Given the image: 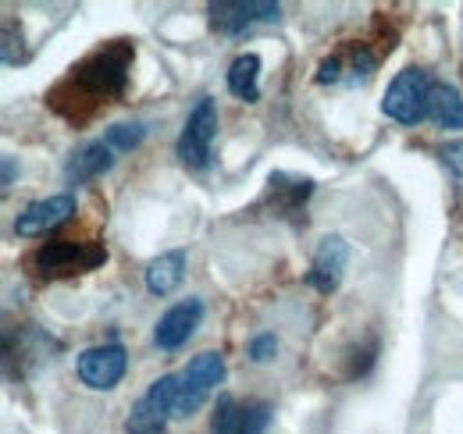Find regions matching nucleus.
Here are the masks:
<instances>
[{"label": "nucleus", "instance_id": "f257e3e1", "mask_svg": "<svg viewBox=\"0 0 463 434\" xmlns=\"http://www.w3.org/2000/svg\"><path fill=\"white\" fill-rule=\"evenodd\" d=\"M132 57H136V47L128 40H115V43L93 51L47 93V104L71 125L90 121L104 104H115L125 97Z\"/></svg>", "mask_w": 463, "mask_h": 434}, {"label": "nucleus", "instance_id": "f03ea898", "mask_svg": "<svg viewBox=\"0 0 463 434\" xmlns=\"http://www.w3.org/2000/svg\"><path fill=\"white\" fill-rule=\"evenodd\" d=\"M25 264L36 278H71V274L97 271L100 264H108V246L104 242L54 239V242H43Z\"/></svg>", "mask_w": 463, "mask_h": 434}, {"label": "nucleus", "instance_id": "7ed1b4c3", "mask_svg": "<svg viewBox=\"0 0 463 434\" xmlns=\"http://www.w3.org/2000/svg\"><path fill=\"white\" fill-rule=\"evenodd\" d=\"M431 90H435L431 71L410 64V68H403V71L389 82V90H385V97H382V110H385L392 121H400V125H420V121H428Z\"/></svg>", "mask_w": 463, "mask_h": 434}, {"label": "nucleus", "instance_id": "20e7f679", "mask_svg": "<svg viewBox=\"0 0 463 434\" xmlns=\"http://www.w3.org/2000/svg\"><path fill=\"white\" fill-rule=\"evenodd\" d=\"M214 136H218V104H214L211 97H203L196 108L189 110L185 128H182V136H178V143H175L178 161L185 164L189 171H207V167H211Z\"/></svg>", "mask_w": 463, "mask_h": 434}, {"label": "nucleus", "instance_id": "39448f33", "mask_svg": "<svg viewBox=\"0 0 463 434\" xmlns=\"http://www.w3.org/2000/svg\"><path fill=\"white\" fill-rule=\"evenodd\" d=\"M222 378H225V360H222V353L207 349V353L193 356V360L185 363V371L178 374L175 417H193V413L207 402V395L222 384Z\"/></svg>", "mask_w": 463, "mask_h": 434}, {"label": "nucleus", "instance_id": "423d86ee", "mask_svg": "<svg viewBox=\"0 0 463 434\" xmlns=\"http://www.w3.org/2000/svg\"><path fill=\"white\" fill-rule=\"evenodd\" d=\"M175 399H178V374L157 378L143 399L132 402L128 417H125V431L128 434H165L168 420L175 417Z\"/></svg>", "mask_w": 463, "mask_h": 434}, {"label": "nucleus", "instance_id": "0eeeda50", "mask_svg": "<svg viewBox=\"0 0 463 434\" xmlns=\"http://www.w3.org/2000/svg\"><path fill=\"white\" fill-rule=\"evenodd\" d=\"M271 424V406L264 399L218 395L211 413V434H264Z\"/></svg>", "mask_w": 463, "mask_h": 434}, {"label": "nucleus", "instance_id": "6e6552de", "mask_svg": "<svg viewBox=\"0 0 463 434\" xmlns=\"http://www.w3.org/2000/svg\"><path fill=\"white\" fill-rule=\"evenodd\" d=\"M128 371V353L118 342H104V345H90L79 353V378L93 392H111L118 381Z\"/></svg>", "mask_w": 463, "mask_h": 434}, {"label": "nucleus", "instance_id": "1a4fd4ad", "mask_svg": "<svg viewBox=\"0 0 463 434\" xmlns=\"http://www.w3.org/2000/svg\"><path fill=\"white\" fill-rule=\"evenodd\" d=\"M207 14H211V25L222 36H239L257 22H279L282 7L268 4V0H218V4L207 7Z\"/></svg>", "mask_w": 463, "mask_h": 434}, {"label": "nucleus", "instance_id": "9d476101", "mask_svg": "<svg viewBox=\"0 0 463 434\" xmlns=\"http://www.w3.org/2000/svg\"><path fill=\"white\" fill-rule=\"evenodd\" d=\"M75 207H79V203H75L71 193L36 200V203H29L22 214L14 217V235H18V239H40V235L54 231L58 224H64L68 217L75 214Z\"/></svg>", "mask_w": 463, "mask_h": 434}, {"label": "nucleus", "instance_id": "9b49d317", "mask_svg": "<svg viewBox=\"0 0 463 434\" xmlns=\"http://www.w3.org/2000/svg\"><path fill=\"white\" fill-rule=\"evenodd\" d=\"M349 264V246L343 235H325L314 250V260H310V271H307V285L317 288V292H335L343 285V274Z\"/></svg>", "mask_w": 463, "mask_h": 434}, {"label": "nucleus", "instance_id": "f8f14e48", "mask_svg": "<svg viewBox=\"0 0 463 434\" xmlns=\"http://www.w3.org/2000/svg\"><path fill=\"white\" fill-rule=\"evenodd\" d=\"M200 321H203V303H200V299H182V303H175L172 310H165V317L154 327L157 349H165V353L182 349V345L196 335Z\"/></svg>", "mask_w": 463, "mask_h": 434}, {"label": "nucleus", "instance_id": "ddd939ff", "mask_svg": "<svg viewBox=\"0 0 463 434\" xmlns=\"http://www.w3.org/2000/svg\"><path fill=\"white\" fill-rule=\"evenodd\" d=\"M111 167H115V150H111L104 139H97V143L79 146V150L68 157V164H64V178H68V185H86V182L108 175Z\"/></svg>", "mask_w": 463, "mask_h": 434}, {"label": "nucleus", "instance_id": "4468645a", "mask_svg": "<svg viewBox=\"0 0 463 434\" xmlns=\"http://www.w3.org/2000/svg\"><path fill=\"white\" fill-rule=\"evenodd\" d=\"M310 193H314L310 178H296V175H282V171L268 178V200H271V207H275L279 217L299 214Z\"/></svg>", "mask_w": 463, "mask_h": 434}, {"label": "nucleus", "instance_id": "2eb2a0df", "mask_svg": "<svg viewBox=\"0 0 463 434\" xmlns=\"http://www.w3.org/2000/svg\"><path fill=\"white\" fill-rule=\"evenodd\" d=\"M185 278V250H168L146 264V288L154 296H172Z\"/></svg>", "mask_w": 463, "mask_h": 434}, {"label": "nucleus", "instance_id": "dca6fc26", "mask_svg": "<svg viewBox=\"0 0 463 434\" xmlns=\"http://www.w3.org/2000/svg\"><path fill=\"white\" fill-rule=\"evenodd\" d=\"M229 93L246 100V104H257L260 100V57L257 54H239L229 64Z\"/></svg>", "mask_w": 463, "mask_h": 434}, {"label": "nucleus", "instance_id": "f3484780", "mask_svg": "<svg viewBox=\"0 0 463 434\" xmlns=\"http://www.w3.org/2000/svg\"><path fill=\"white\" fill-rule=\"evenodd\" d=\"M428 121L439 128H463V97L457 86L435 82L431 100H428Z\"/></svg>", "mask_w": 463, "mask_h": 434}, {"label": "nucleus", "instance_id": "a211bd4d", "mask_svg": "<svg viewBox=\"0 0 463 434\" xmlns=\"http://www.w3.org/2000/svg\"><path fill=\"white\" fill-rule=\"evenodd\" d=\"M146 139V125L143 121H118L108 128V136H104V143L118 150V154H132L139 143Z\"/></svg>", "mask_w": 463, "mask_h": 434}, {"label": "nucleus", "instance_id": "6ab92c4d", "mask_svg": "<svg viewBox=\"0 0 463 434\" xmlns=\"http://www.w3.org/2000/svg\"><path fill=\"white\" fill-rule=\"evenodd\" d=\"M275 353H279V338L275 335H253L250 338V360L253 363H271L275 360Z\"/></svg>", "mask_w": 463, "mask_h": 434}, {"label": "nucleus", "instance_id": "aec40b11", "mask_svg": "<svg viewBox=\"0 0 463 434\" xmlns=\"http://www.w3.org/2000/svg\"><path fill=\"white\" fill-rule=\"evenodd\" d=\"M439 157H442V164L457 175V178H463V139H457V143H446L442 150H439Z\"/></svg>", "mask_w": 463, "mask_h": 434}, {"label": "nucleus", "instance_id": "412c9836", "mask_svg": "<svg viewBox=\"0 0 463 434\" xmlns=\"http://www.w3.org/2000/svg\"><path fill=\"white\" fill-rule=\"evenodd\" d=\"M11 182H14V157H4V193L11 189Z\"/></svg>", "mask_w": 463, "mask_h": 434}]
</instances>
